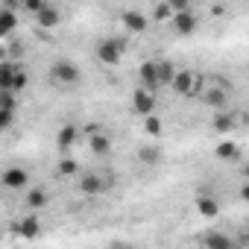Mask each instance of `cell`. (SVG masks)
I'll return each mask as SVG.
<instances>
[{"label":"cell","mask_w":249,"mask_h":249,"mask_svg":"<svg viewBox=\"0 0 249 249\" xmlns=\"http://www.w3.org/2000/svg\"><path fill=\"white\" fill-rule=\"evenodd\" d=\"M97 59H100L103 65H108V68L120 65V59H123V41H117V38H103V41L97 44Z\"/></svg>","instance_id":"obj_1"},{"label":"cell","mask_w":249,"mask_h":249,"mask_svg":"<svg viewBox=\"0 0 249 249\" xmlns=\"http://www.w3.org/2000/svg\"><path fill=\"white\" fill-rule=\"evenodd\" d=\"M202 79L194 73V71H179L176 73V82H173V91L179 94V97H194V94H199L202 88Z\"/></svg>","instance_id":"obj_2"},{"label":"cell","mask_w":249,"mask_h":249,"mask_svg":"<svg viewBox=\"0 0 249 249\" xmlns=\"http://www.w3.org/2000/svg\"><path fill=\"white\" fill-rule=\"evenodd\" d=\"M53 79L59 82V85H76L79 82V65H73V62H68V59H62V62H56L53 65Z\"/></svg>","instance_id":"obj_3"},{"label":"cell","mask_w":249,"mask_h":249,"mask_svg":"<svg viewBox=\"0 0 249 249\" xmlns=\"http://www.w3.org/2000/svg\"><path fill=\"white\" fill-rule=\"evenodd\" d=\"M30 185V173L24 170V167H6L3 170V188H9V191H30L27 188Z\"/></svg>","instance_id":"obj_4"},{"label":"cell","mask_w":249,"mask_h":249,"mask_svg":"<svg viewBox=\"0 0 249 249\" xmlns=\"http://www.w3.org/2000/svg\"><path fill=\"white\" fill-rule=\"evenodd\" d=\"M138 79H141V88H144V91L161 88V82H159V62H144V65L138 68Z\"/></svg>","instance_id":"obj_5"},{"label":"cell","mask_w":249,"mask_h":249,"mask_svg":"<svg viewBox=\"0 0 249 249\" xmlns=\"http://www.w3.org/2000/svg\"><path fill=\"white\" fill-rule=\"evenodd\" d=\"M132 108H135L141 117H153V111H156V97H153V91L138 88V91L132 94Z\"/></svg>","instance_id":"obj_6"},{"label":"cell","mask_w":249,"mask_h":249,"mask_svg":"<svg viewBox=\"0 0 249 249\" xmlns=\"http://www.w3.org/2000/svg\"><path fill=\"white\" fill-rule=\"evenodd\" d=\"M106 188H108V179H103L100 173H85V176L79 179V191H82L85 196H100Z\"/></svg>","instance_id":"obj_7"},{"label":"cell","mask_w":249,"mask_h":249,"mask_svg":"<svg viewBox=\"0 0 249 249\" xmlns=\"http://www.w3.org/2000/svg\"><path fill=\"white\" fill-rule=\"evenodd\" d=\"M15 231H18L21 237H27V240H36V237L41 234V220H38L36 214H24V217L18 220Z\"/></svg>","instance_id":"obj_8"},{"label":"cell","mask_w":249,"mask_h":249,"mask_svg":"<svg viewBox=\"0 0 249 249\" xmlns=\"http://www.w3.org/2000/svg\"><path fill=\"white\" fill-rule=\"evenodd\" d=\"M120 24L126 27L129 33H144L150 24H147V15L138 12V9H126V12H120Z\"/></svg>","instance_id":"obj_9"},{"label":"cell","mask_w":249,"mask_h":249,"mask_svg":"<svg viewBox=\"0 0 249 249\" xmlns=\"http://www.w3.org/2000/svg\"><path fill=\"white\" fill-rule=\"evenodd\" d=\"M15 76H18V65L3 59V65H0V91H3V94L15 91Z\"/></svg>","instance_id":"obj_10"},{"label":"cell","mask_w":249,"mask_h":249,"mask_svg":"<svg viewBox=\"0 0 249 249\" xmlns=\"http://www.w3.org/2000/svg\"><path fill=\"white\" fill-rule=\"evenodd\" d=\"M173 30H176L179 36H191V33L196 30V15H194L191 9L176 12V18H173Z\"/></svg>","instance_id":"obj_11"},{"label":"cell","mask_w":249,"mask_h":249,"mask_svg":"<svg viewBox=\"0 0 249 249\" xmlns=\"http://www.w3.org/2000/svg\"><path fill=\"white\" fill-rule=\"evenodd\" d=\"M88 132H91V138H88V147H91V153H94V156H100V159H103V156H108V150H111V144H108V135H103L97 126H94V129H88Z\"/></svg>","instance_id":"obj_12"},{"label":"cell","mask_w":249,"mask_h":249,"mask_svg":"<svg viewBox=\"0 0 249 249\" xmlns=\"http://www.w3.org/2000/svg\"><path fill=\"white\" fill-rule=\"evenodd\" d=\"M76 141H79V126H73V123H65V126L59 129V135H56L59 150H71Z\"/></svg>","instance_id":"obj_13"},{"label":"cell","mask_w":249,"mask_h":249,"mask_svg":"<svg viewBox=\"0 0 249 249\" xmlns=\"http://www.w3.org/2000/svg\"><path fill=\"white\" fill-rule=\"evenodd\" d=\"M18 24V15L12 9V3H3V9H0V36H9Z\"/></svg>","instance_id":"obj_14"},{"label":"cell","mask_w":249,"mask_h":249,"mask_svg":"<svg viewBox=\"0 0 249 249\" xmlns=\"http://www.w3.org/2000/svg\"><path fill=\"white\" fill-rule=\"evenodd\" d=\"M36 21H38V27H47V30H50V27L59 24V9H56L53 3H44V9L36 15Z\"/></svg>","instance_id":"obj_15"},{"label":"cell","mask_w":249,"mask_h":249,"mask_svg":"<svg viewBox=\"0 0 249 249\" xmlns=\"http://www.w3.org/2000/svg\"><path fill=\"white\" fill-rule=\"evenodd\" d=\"M214 153H217V159H223V161H237V159H240V147H237L234 141H220Z\"/></svg>","instance_id":"obj_16"},{"label":"cell","mask_w":249,"mask_h":249,"mask_svg":"<svg viewBox=\"0 0 249 249\" xmlns=\"http://www.w3.org/2000/svg\"><path fill=\"white\" fill-rule=\"evenodd\" d=\"M196 211L202 214V217H217L220 214V202L214 199V196H196Z\"/></svg>","instance_id":"obj_17"},{"label":"cell","mask_w":249,"mask_h":249,"mask_svg":"<svg viewBox=\"0 0 249 249\" xmlns=\"http://www.w3.org/2000/svg\"><path fill=\"white\" fill-rule=\"evenodd\" d=\"M176 73H179V71H176V65H173V62H167V59H164V62H159V82H161V85L173 88Z\"/></svg>","instance_id":"obj_18"},{"label":"cell","mask_w":249,"mask_h":249,"mask_svg":"<svg viewBox=\"0 0 249 249\" xmlns=\"http://www.w3.org/2000/svg\"><path fill=\"white\" fill-rule=\"evenodd\" d=\"M24 202H27V208H30V211H38V208H44V205H47V194H44V191H38V188H30V191H27V196H24Z\"/></svg>","instance_id":"obj_19"},{"label":"cell","mask_w":249,"mask_h":249,"mask_svg":"<svg viewBox=\"0 0 249 249\" xmlns=\"http://www.w3.org/2000/svg\"><path fill=\"white\" fill-rule=\"evenodd\" d=\"M229 246H234L223 231H208L205 234V249H229Z\"/></svg>","instance_id":"obj_20"},{"label":"cell","mask_w":249,"mask_h":249,"mask_svg":"<svg viewBox=\"0 0 249 249\" xmlns=\"http://www.w3.org/2000/svg\"><path fill=\"white\" fill-rule=\"evenodd\" d=\"M144 132L150 135V138H161L164 135V123L153 114V117H144Z\"/></svg>","instance_id":"obj_21"},{"label":"cell","mask_w":249,"mask_h":249,"mask_svg":"<svg viewBox=\"0 0 249 249\" xmlns=\"http://www.w3.org/2000/svg\"><path fill=\"white\" fill-rule=\"evenodd\" d=\"M153 18H156V21H170V24H173V18H176L173 3H159V6L153 9Z\"/></svg>","instance_id":"obj_22"},{"label":"cell","mask_w":249,"mask_h":249,"mask_svg":"<svg viewBox=\"0 0 249 249\" xmlns=\"http://www.w3.org/2000/svg\"><path fill=\"white\" fill-rule=\"evenodd\" d=\"M138 159H141L144 164H159L161 153H159V147H150V144H144V147L138 150Z\"/></svg>","instance_id":"obj_23"},{"label":"cell","mask_w":249,"mask_h":249,"mask_svg":"<svg viewBox=\"0 0 249 249\" xmlns=\"http://www.w3.org/2000/svg\"><path fill=\"white\" fill-rule=\"evenodd\" d=\"M202 100H205L208 106H220V103L226 100V91H220V88H205V91H202Z\"/></svg>","instance_id":"obj_24"},{"label":"cell","mask_w":249,"mask_h":249,"mask_svg":"<svg viewBox=\"0 0 249 249\" xmlns=\"http://www.w3.org/2000/svg\"><path fill=\"white\" fill-rule=\"evenodd\" d=\"M214 129H217V132H223V135H226V132H231V129H234V117L220 114V117L214 120Z\"/></svg>","instance_id":"obj_25"},{"label":"cell","mask_w":249,"mask_h":249,"mask_svg":"<svg viewBox=\"0 0 249 249\" xmlns=\"http://www.w3.org/2000/svg\"><path fill=\"white\" fill-rule=\"evenodd\" d=\"M59 173H62V176H76V173H79L76 159H62V161H59Z\"/></svg>","instance_id":"obj_26"},{"label":"cell","mask_w":249,"mask_h":249,"mask_svg":"<svg viewBox=\"0 0 249 249\" xmlns=\"http://www.w3.org/2000/svg\"><path fill=\"white\" fill-rule=\"evenodd\" d=\"M27 82H30V76H27V71H24V68H18V76H15V91H12V94H18V91H24V88H27Z\"/></svg>","instance_id":"obj_27"},{"label":"cell","mask_w":249,"mask_h":249,"mask_svg":"<svg viewBox=\"0 0 249 249\" xmlns=\"http://www.w3.org/2000/svg\"><path fill=\"white\" fill-rule=\"evenodd\" d=\"M240 196H243V199H246V202H249V182H246V185H243V188H240Z\"/></svg>","instance_id":"obj_28"},{"label":"cell","mask_w":249,"mask_h":249,"mask_svg":"<svg viewBox=\"0 0 249 249\" xmlns=\"http://www.w3.org/2000/svg\"><path fill=\"white\" fill-rule=\"evenodd\" d=\"M243 173H246V179H249V164H246V167H243Z\"/></svg>","instance_id":"obj_29"},{"label":"cell","mask_w":249,"mask_h":249,"mask_svg":"<svg viewBox=\"0 0 249 249\" xmlns=\"http://www.w3.org/2000/svg\"><path fill=\"white\" fill-rule=\"evenodd\" d=\"M229 249H234V246H229Z\"/></svg>","instance_id":"obj_30"}]
</instances>
